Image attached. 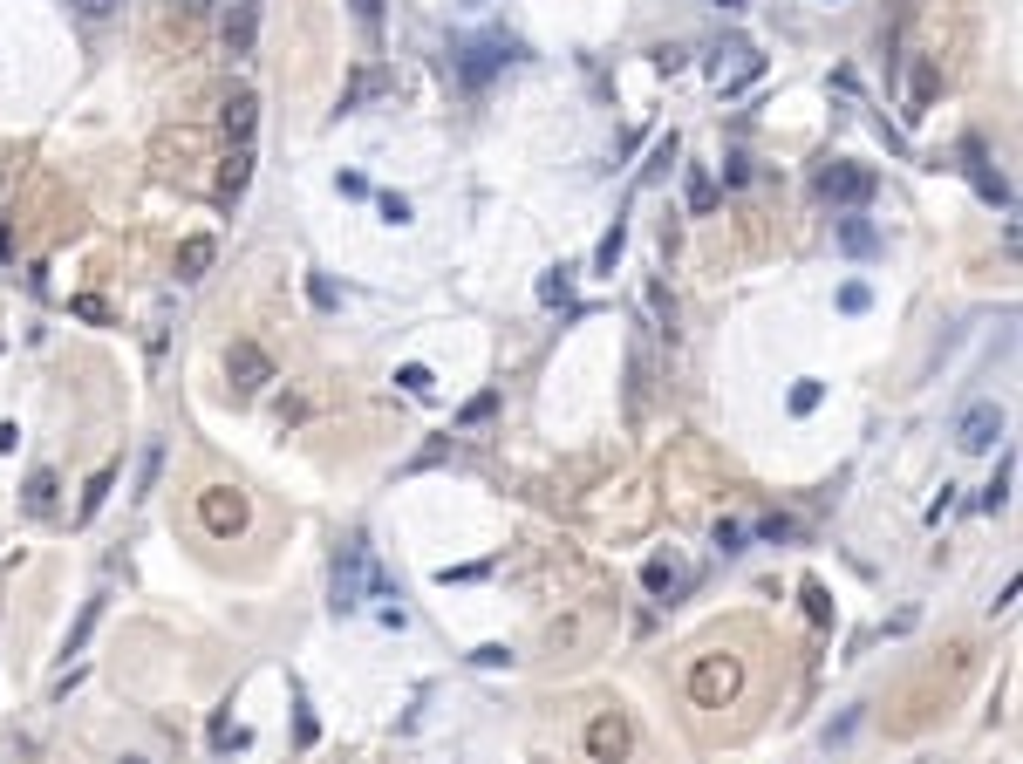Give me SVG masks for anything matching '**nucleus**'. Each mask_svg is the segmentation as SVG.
I'll list each match as a JSON object with an SVG mask.
<instances>
[{
	"mask_svg": "<svg viewBox=\"0 0 1023 764\" xmlns=\"http://www.w3.org/2000/svg\"><path fill=\"white\" fill-rule=\"evenodd\" d=\"M505 62H519V41L485 35V41H471V48L457 55V82H464V89H485V82H492Z\"/></svg>",
	"mask_w": 1023,
	"mask_h": 764,
	"instance_id": "1",
	"label": "nucleus"
},
{
	"mask_svg": "<svg viewBox=\"0 0 1023 764\" xmlns=\"http://www.w3.org/2000/svg\"><path fill=\"white\" fill-rule=\"evenodd\" d=\"M737 683H744V669H737L730 655H703V662L689 669V696H696L703 710H723V703L737 696Z\"/></svg>",
	"mask_w": 1023,
	"mask_h": 764,
	"instance_id": "2",
	"label": "nucleus"
},
{
	"mask_svg": "<svg viewBox=\"0 0 1023 764\" xmlns=\"http://www.w3.org/2000/svg\"><path fill=\"white\" fill-rule=\"evenodd\" d=\"M635 751V730H628V717L621 710H601L594 724H587V758L594 764H621Z\"/></svg>",
	"mask_w": 1023,
	"mask_h": 764,
	"instance_id": "3",
	"label": "nucleus"
},
{
	"mask_svg": "<svg viewBox=\"0 0 1023 764\" xmlns=\"http://www.w3.org/2000/svg\"><path fill=\"white\" fill-rule=\"evenodd\" d=\"M226 376H232L239 396H260L266 382H273V355H266L260 342H232L226 348Z\"/></svg>",
	"mask_w": 1023,
	"mask_h": 764,
	"instance_id": "4",
	"label": "nucleus"
},
{
	"mask_svg": "<svg viewBox=\"0 0 1023 764\" xmlns=\"http://www.w3.org/2000/svg\"><path fill=\"white\" fill-rule=\"evenodd\" d=\"M819 198H826V205H867L873 171L867 164H826V171H819Z\"/></svg>",
	"mask_w": 1023,
	"mask_h": 764,
	"instance_id": "5",
	"label": "nucleus"
},
{
	"mask_svg": "<svg viewBox=\"0 0 1023 764\" xmlns=\"http://www.w3.org/2000/svg\"><path fill=\"white\" fill-rule=\"evenodd\" d=\"M198 519H205V533H219V539L246 533V498L232 492V485H212V492L198 498Z\"/></svg>",
	"mask_w": 1023,
	"mask_h": 764,
	"instance_id": "6",
	"label": "nucleus"
},
{
	"mask_svg": "<svg viewBox=\"0 0 1023 764\" xmlns=\"http://www.w3.org/2000/svg\"><path fill=\"white\" fill-rule=\"evenodd\" d=\"M996 437H1003V410L996 403H969L962 423H955V451H989Z\"/></svg>",
	"mask_w": 1023,
	"mask_h": 764,
	"instance_id": "7",
	"label": "nucleus"
},
{
	"mask_svg": "<svg viewBox=\"0 0 1023 764\" xmlns=\"http://www.w3.org/2000/svg\"><path fill=\"white\" fill-rule=\"evenodd\" d=\"M758 69H764V55L751 41H723L717 48V89H744V82H758Z\"/></svg>",
	"mask_w": 1023,
	"mask_h": 764,
	"instance_id": "8",
	"label": "nucleus"
},
{
	"mask_svg": "<svg viewBox=\"0 0 1023 764\" xmlns=\"http://www.w3.org/2000/svg\"><path fill=\"white\" fill-rule=\"evenodd\" d=\"M253 35H260V0H232L226 7V55L232 62L253 55Z\"/></svg>",
	"mask_w": 1023,
	"mask_h": 764,
	"instance_id": "9",
	"label": "nucleus"
},
{
	"mask_svg": "<svg viewBox=\"0 0 1023 764\" xmlns=\"http://www.w3.org/2000/svg\"><path fill=\"white\" fill-rule=\"evenodd\" d=\"M219 123H226V137H232V144H253V123H260V96H253V89H232V96H226V116H219Z\"/></svg>",
	"mask_w": 1023,
	"mask_h": 764,
	"instance_id": "10",
	"label": "nucleus"
},
{
	"mask_svg": "<svg viewBox=\"0 0 1023 764\" xmlns=\"http://www.w3.org/2000/svg\"><path fill=\"white\" fill-rule=\"evenodd\" d=\"M246 178H253V144H232L226 171H219V198H226V205H239V198H246Z\"/></svg>",
	"mask_w": 1023,
	"mask_h": 764,
	"instance_id": "11",
	"label": "nucleus"
},
{
	"mask_svg": "<svg viewBox=\"0 0 1023 764\" xmlns=\"http://www.w3.org/2000/svg\"><path fill=\"white\" fill-rule=\"evenodd\" d=\"M219 260V246L205 239V232H191L185 246H178V280H205V267Z\"/></svg>",
	"mask_w": 1023,
	"mask_h": 764,
	"instance_id": "12",
	"label": "nucleus"
},
{
	"mask_svg": "<svg viewBox=\"0 0 1023 764\" xmlns=\"http://www.w3.org/2000/svg\"><path fill=\"white\" fill-rule=\"evenodd\" d=\"M962 157H969V178H976V191H983L989 205H1010V185L983 164V144H962Z\"/></svg>",
	"mask_w": 1023,
	"mask_h": 764,
	"instance_id": "13",
	"label": "nucleus"
},
{
	"mask_svg": "<svg viewBox=\"0 0 1023 764\" xmlns=\"http://www.w3.org/2000/svg\"><path fill=\"white\" fill-rule=\"evenodd\" d=\"M389 89V69H355V82L341 89V110H362L369 96H382Z\"/></svg>",
	"mask_w": 1023,
	"mask_h": 764,
	"instance_id": "14",
	"label": "nucleus"
},
{
	"mask_svg": "<svg viewBox=\"0 0 1023 764\" xmlns=\"http://www.w3.org/2000/svg\"><path fill=\"white\" fill-rule=\"evenodd\" d=\"M1010 485H1017V458L996 464V478L983 485V512H1003V505H1010Z\"/></svg>",
	"mask_w": 1023,
	"mask_h": 764,
	"instance_id": "15",
	"label": "nucleus"
},
{
	"mask_svg": "<svg viewBox=\"0 0 1023 764\" xmlns=\"http://www.w3.org/2000/svg\"><path fill=\"white\" fill-rule=\"evenodd\" d=\"M110 492H116V471H96V478L82 485V505H76V519H96V512H103V498H110Z\"/></svg>",
	"mask_w": 1023,
	"mask_h": 764,
	"instance_id": "16",
	"label": "nucleus"
},
{
	"mask_svg": "<svg viewBox=\"0 0 1023 764\" xmlns=\"http://www.w3.org/2000/svg\"><path fill=\"white\" fill-rule=\"evenodd\" d=\"M839 246H846V253H873L880 239H873L867 219H839Z\"/></svg>",
	"mask_w": 1023,
	"mask_h": 764,
	"instance_id": "17",
	"label": "nucleus"
},
{
	"mask_svg": "<svg viewBox=\"0 0 1023 764\" xmlns=\"http://www.w3.org/2000/svg\"><path fill=\"white\" fill-rule=\"evenodd\" d=\"M96 621H103V594H96V601H82V621L69 628V655H82V642L96 635Z\"/></svg>",
	"mask_w": 1023,
	"mask_h": 764,
	"instance_id": "18",
	"label": "nucleus"
},
{
	"mask_svg": "<svg viewBox=\"0 0 1023 764\" xmlns=\"http://www.w3.org/2000/svg\"><path fill=\"white\" fill-rule=\"evenodd\" d=\"M689 212H696V219L717 212V185H710V171H689Z\"/></svg>",
	"mask_w": 1023,
	"mask_h": 764,
	"instance_id": "19",
	"label": "nucleus"
},
{
	"mask_svg": "<svg viewBox=\"0 0 1023 764\" xmlns=\"http://www.w3.org/2000/svg\"><path fill=\"white\" fill-rule=\"evenodd\" d=\"M642 580H648V594H676V587H682V573L669 567V560H648Z\"/></svg>",
	"mask_w": 1023,
	"mask_h": 764,
	"instance_id": "20",
	"label": "nucleus"
},
{
	"mask_svg": "<svg viewBox=\"0 0 1023 764\" xmlns=\"http://www.w3.org/2000/svg\"><path fill=\"white\" fill-rule=\"evenodd\" d=\"M28 512H55V471H35L28 478Z\"/></svg>",
	"mask_w": 1023,
	"mask_h": 764,
	"instance_id": "21",
	"label": "nucleus"
},
{
	"mask_svg": "<svg viewBox=\"0 0 1023 764\" xmlns=\"http://www.w3.org/2000/svg\"><path fill=\"white\" fill-rule=\"evenodd\" d=\"M396 382H403V396H437V376H430L423 362H410V369H396Z\"/></svg>",
	"mask_w": 1023,
	"mask_h": 764,
	"instance_id": "22",
	"label": "nucleus"
},
{
	"mask_svg": "<svg viewBox=\"0 0 1023 764\" xmlns=\"http://www.w3.org/2000/svg\"><path fill=\"white\" fill-rule=\"evenodd\" d=\"M819 396H826V382H812V376H805V382L792 389V417H812V410H819Z\"/></svg>",
	"mask_w": 1023,
	"mask_h": 764,
	"instance_id": "23",
	"label": "nucleus"
},
{
	"mask_svg": "<svg viewBox=\"0 0 1023 764\" xmlns=\"http://www.w3.org/2000/svg\"><path fill=\"white\" fill-rule=\"evenodd\" d=\"M567 294H573V273H567V267H560V273H546V280H539V301H546V307H560V301H567Z\"/></svg>",
	"mask_w": 1023,
	"mask_h": 764,
	"instance_id": "24",
	"label": "nucleus"
},
{
	"mask_svg": "<svg viewBox=\"0 0 1023 764\" xmlns=\"http://www.w3.org/2000/svg\"><path fill=\"white\" fill-rule=\"evenodd\" d=\"M492 410H498V396H492V389H485V396H471V403L457 410V423L471 430V423H485V417H492Z\"/></svg>",
	"mask_w": 1023,
	"mask_h": 764,
	"instance_id": "25",
	"label": "nucleus"
},
{
	"mask_svg": "<svg viewBox=\"0 0 1023 764\" xmlns=\"http://www.w3.org/2000/svg\"><path fill=\"white\" fill-rule=\"evenodd\" d=\"M621 246H628V232L614 226V232L601 239V253H594V267H601V273H614V260H621Z\"/></svg>",
	"mask_w": 1023,
	"mask_h": 764,
	"instance_id": "26",
	"label": "nucleus"
},
{
	"mask_svg": "<svg viewBox=\"0 0 1023 764\" xmlns=\"http://www.w3.org/2000/svg\"><path fill=\"white\" fill-rule=\"evenodd\" d=\"M805 614H812V621H833V601H826L819 580H805Z\"/></svg>",
	"mask_w": 1023,
	"mask_h": 764,
	"instance_id": "27",
	"label": "nucleus"
},
{
	"mask_svg": "<svg viewBox=\"0 0 1023 764\" xmlns=\"http://www.w3.org/2000/svg\"><path fill=\"white\" fill-rule=\"evenodd\" d=\"M587 635V614H573V621H553V649H573Z\"/></svg>",
	"mask_w": 1023,
	"mask_h": 764,
	"instance_id": "28",
	"label": "nucleus"
},
{
	"mask_svg": "<svg viewBox=\"0 0 1023 764\" xmlns=\"http://www.w3.org/2000/svg\"><path fill=\"white\" fill-rule=\"evenodd\" d=\"M710 539H717L723 553H744V526H737V519H717V533H710Z\"/></svg>",
	"mask_w": 1023,
	"mask_h": 764,
	"instance_id": "29",
	"label": "nucleus"
},
{
	"mask_svg": "<svg viewBox=\"0 0 1023 764\" xmlns=\"http://www.w3.org/2000/svg\"><path fill=\"white\" fill-rule=\"evenodd\" d=\"M382 219H389V226H410V198H396V191H382Z\"/></svg>",
	"mask_w": 1023,
	"mask_h": 764,
	"instance_id": "30",
	"label": "nucleus"
},
{
	"mask_svg": "<svg viewBox=\"0 0 1023 764\" xmlns=\"http://www.w3.org/2000/svg\"><path fill=\"white\" fill-rule=\"evenodd\" d=\"M669 157H676V137H662V144H655V164L642 171V185H655V178H662V164H669Z\"/></svg>",
	"mask_w": 1023,
	"mask_h": 764,
	"instance_id": "31",
	"label": "nucleus"
},
{
	"mask_svg": "<svg viewBox=\"0 0 1023 764\" xmlns=\"http://www.w3.org/2000/svg\"><path fill=\"white\" fill-rule=\"evenodd\" d=\"M471 662H478V669H505V662H512V649H498V642H485V649L471 655Z\"/></svg>",
	"mask_w": 1023,
	"mask_h": 764,
	"instance_id": "32",
	"label": "nucleus"
},
{
	"mask_svg": "<svg viewBox=\"0 0 1023 764\" xmlns=\"http://www.w3.org/2000/svg\"><path fill=\"white\" fill-rule=\"evenodd\" d=\"M348 7H355V21H362V28H376V21H382V0H348Z\"/></svg>",
	"mask_w": 1023,
	"mask_h": 764,
	"instance_id": "33",
	"label": "nucleus"
},
{
	"mask_svg": "<svg viewBox=\"0 0 1023 764\" xmlns=\"http://www.w3.org/2000/svg\"><path fill=\"white\" fill-rule=\"evenodd\" d=\"M867 301H873V294H867V287H860V280H853V287L839 294V307H846V314H860V307H867Z\"/></svg>",
	"mask_w": 1023,
	"mask_h": 764,
	"instance_id": "34",
	"label": "nucleus"
},
{
	"mask_svg": "<svg viewBox=\"0 0 1023 764\" xmlns=\"http://www.w3.org/2000/svg\"><path fill=\"white\" fill-rule=\"evenodd\" d=\"M76 314H82V321H110V307L96 301V294H82V301H76Z\"/></svg>",
	"mask_w": 1023,
	"mask_h": 764,
	"instance_id": "35",
	"label": "nucleus"
},
{
	"mask_svg": "<svg viewBox=\"0 0 1023 764\" xmlns=\"http://www.w3.org/2000/svg\"><path fill=\"white\" fill-rule=\"evenodd\" d=\"M116 0H82V14H110Z\"/></svg>",
	"mask_w": 1023,
	"mask_h": 764,
	"instance_id": "36",
	"label": "nucleus"
},
{
	"mask_svg": "<svg viewBox=\"0 0 1023 764\" xmlns=\"http://www.w3.org/2000/svg\"><path fill=\"white\" fill-rule=\"evenodd\" d=\"M723 7H744V0H723Z\"/></svg>",
	"mask_w": 1023,
	"mask_h": 764,
	"instance_id": "37",
	"label": "nucleus"
},
{
	"mask_svg": "<svg viewBox=\"0 0 1023 764\" xmlns=\"http://www.w3.org/2000/svg\"><path fill=\"white\" fill-rule=\"evenodd\" d=\"M123 764H144V758H123Z\"/></svg>",
	"mask_w": 1023,
	"mask_h": 764,
	"instance_id": "38",
	"label": "nucleus"
},
{
	"mask_svg": "<svg viewBox=\"0 0 1023 764\" xmlns=\"http://www.w3.org/2000/svg\"><path fill=\"white\" fill-rule=\"evenodd\" d=\"M471 7H478V0H471Z\"/></svg>",
	"mask_w": 1023,
	"mask_h": 764,
	"instance_id": "39",
	"label": "nucleus"
}]
</instances>
